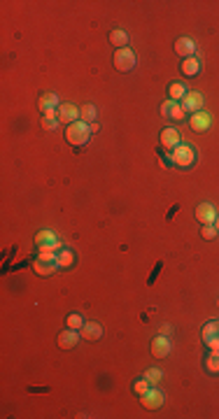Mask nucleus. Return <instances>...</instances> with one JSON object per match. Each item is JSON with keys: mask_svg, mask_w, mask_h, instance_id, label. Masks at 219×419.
<instances>
[{"mask_svg": "<svg viewBox=\"0 0 219 419\" xmlns=\"http://www.w3.org/2000/svg\"><path fill=\"white\" fill-rule=\"evenodd\" d=\"M91 124H87V122H75V124H70L68 126V131H66V140L70 142L72 147H82V145H87L89 140H91Z\"/></svg>", "mask_w": 219, "mask_h": 419, "instance_id": "1", "label": "nucleus"}, {"mask_svg": "<svg viewBox=\"0 0 219 419\" xmlns=\"http://www.w3.org/2000/svg\"><path fill=\"white\" fill-rule=\"evenodd\" d=\"M168 163L175 168H191L196 163V152H194V147H189V145H177L173 149V152L168 154Z\"/></svg>", "mask_w": 219, "mask_h": 419, "instance_id": "2", "label": "nucleus"}, {"mask_svg": "<svg viewBox=\"0 0 219 419\" xmlns=\"http://www.w3.org/2000/svg\"><path fill=\"white\" fill-rule=\"evenodd\" d=\"M33 270H35L37 275H42V277H49V275H54L58 270L56 266V254H37V258L33 261Z\"/></svg>", "mask_w": 219, "mask_h": 419, "instance_id": "3", "label": "nucleus"}, {"mask_svg": "<svg viewBox=\"0 0 219 419\" xmlns=\"http://www.w3.org/2000/svg\"><path fill=\"white\" fill-rule=\"evenodd\" d=\"M114 68L119 72H131L135 68V54H133L131 47H124V49H117L114 51Z\"/></svg>", "mask_w": 219, "mask_h": 419, "instance_id": "4", "label": "nucleus"}, {"mask_svg": "<svg viewBox=\"0 0 219 419\" xmlns=\"http://www.w3.org/2000/svg\"><path fill=\"white\" fill-rule=\"evenodd\" d=\"M56 114H58V119H61V124H68V126L79 122V107H75L72 103H61Z\"/></svg>", "mask_w": 219, "mask_h": 419, "instance_id": "5", "label": "nucleus"}, {"mask_svg": "<svg viewBox=\"0 0 219 419\" xmlns=\"http://www.w3.org/2000/svg\"><path fill=\"white\" fill-rule=\"evenodd\" d=\"M140 403H143L147 410H156L166 403V396H163V391H158V389H149L147 394L140 396Z\"/></svg>", "mask_w": 219, "mask_h": 419, "instance_id": "6", "label": "nucleus"}, {"mask_svg": "<svg viewBox=\"0 0 219 419\" xmlns=\"http://www.w3.org/2000/svg\"><path fill=\"white\" fill-rule=\"evenodd\" d=\"M161 114L163 116H168V119H173V122H182L184 119V107H182V103H175V101H166L161 105Z\"/></svg>", "mask_w": 219, "mask_h": 419, "instance_id": "7", "label": "nucleus"}, {"mask_svg": "<svg viewBox=\"0 0 219 419\" xmlns=\"http://www.w3.org/2000/svg\"><path fill=\"white\" fill-rule=\"evenodd\" d=\"M180 103H182L184 112H189V114H196V112L203 110V96H201V93H196V91H189Z\"/></svg>", "mask_w": 219, "mask_h": 419, "instance_id": "8", "label": "nucleus"}, {"mask_svg": "<svg viewBox=\"0 0 219 419\" xmlns=\"http://www.w3.org/2000/svg\"><path fill=\"white\" fill-rule=\"evenodd\" d=\"M210 124H212V119H210V114H208V112H203V110L189 116V126L194 128L196 133H203V131H208V128H210Z\"/></svg>", "mask_w": 219, "mask_h": 419, "instance_id": "9", "label": "nucleus"}, {"mask_svg": "<svg viewBox=\"0 0 219 419\" xmlns=\"http://www.w3.org/2000/svg\"><path fill=\"white\" fill-rule=\"evenodd\" d=\"M152 354L154 358H166L170 354V340L168 335H156L152 340Z\"/></svg>", "mask_w": 219, "mask_h": 419, "instance_id": "10", "label": "nucleus"}, {"mask_svg": "<svg viewBox=\"0 0 219 419\" xmlns=\"http://www.w3.org/2000/svg\"><path fill=\"white\" fill-rule=\"evenodd\" d=\"M177 145H182V135H180L175 128H163L161 131V147L163 149H170V152H173Z\"/></svg>", "mask_w": 219, "mask_h": 419, "instance_id": "11", "label": "nucleus"}, {"mask_svg": "<svg viewBox=\"0 0 219 419\" xmlns=\"http://www.w3.org/2000/svg\"><path fill=\"white\" fill-rule=\"evenodd\" d=\"M196 219L201 222V226H203V224H214V219H217V210H214V205H210V203H201V205L196 207Z\"/></svg>", "mask_w": 219, "mask_h": 419, "instance_id": "12", "label": "nucleus"}, {"mask_svg": "<svg viewBox=\"0 0 219 419\" xmlns=\"http://www.w3.org/2000/svg\"><path fill=\"white\" fill-rule=\"evenodd\" d=\"M82 340H89V343H96V340H101L103 335V326L98 322H87L84 326H82Z\"/></svg>", "mask_w": 219, "mask_h": 419, "instance_id": "13", "label": "nucleus"}, {"mask_svg": "<svg viewBox=\"0 0 219 419\" xmlns=\"http://www.w3.org/2000/svg\"><path fill=\"white\" fill-rule=\"evenodd\" d=\"M79 340H82V333L72 331V328H66L63 333H58V347L61 349H72Z\"/></svg>", "mask_w": 219, "mask_h": 419, "instance_id": "14", "label": "nucleus"}, {"mask_svg": "<svg viewBox=\"0 0 219 419\" xmlns=\"http://www.w3.org/2000/svg\"><path fill=\"white\" fill-rule=\"evenodd\" d=\"M175 51H177L182 58H189V56H194V51H196V42L191 40V37H180V40L175 42Z\"/></svg>", "mask_w": 219, "mask_h": 419, "instance_id": "15", "label": "nucleus"}, {"mask_svg": "<svg viewBox=\"0 0 219 419\" xmlns=\"http://www.w3.org/2000/svg\"><path fill=\"white\" fill-rule=\"evenodd\" d=\"M37 105H40L42 114H45V112H56L61 103H58V96H56V93H45V96L40 98V103H37Z\"/></svg>", "mask_w": 219, "mask_h": 419, "instance_id": "16", "label": "nucleus"}, {"mask_svg": "<svg viewBox=\"0 0 219 419\" xmlns=\"http://www.w3.org/2000/svg\"><path fill=\"white\" fill-rule=\"evenodd\" d=\"M56 266H58V270H68V268H72L75 266V254H72L70 249L63 247L61 252L56 254Z\"/></svg>", "mask_w": 219, "mask_h": 419, "instance_id": "17", "label": "nucleus"}, {"mask_svg": "<svg viewBox=\"0 0 219 419\" xmlns=\"http://www.w3.org/2000/svg\"><path fill=\"white\" fill-rule=\"evenodd\" d=\"M182 72L187 77H194L201 72V61L196 58V56H189V58H184L182 61Z\"/></svg>", "mask_w": 219, "mask_h": 419, "instance_id": "18", "label": "nucleus"}, {"mask_svg": "<svg viewBox=\"0 0 219 419\" xmlns=\"http://www.w3.org/2000/svg\"><path fill=\"white\" fill-rule=\"evenodd\" d=\"M110 42H112L117 49H124V47H128V33L122 31V28H114V31L110 33Z\"/></svg>", "mask_w": 219, "mask_h": 419, "instance_id": "19", "label": "nucleus"}, {"mask_svg": "<svg viewBox=\"0 0 219 419\" xmlns=\"http://www.w3.org/2000/svg\"><path fill=\"white\" fill-rule=\"evenodd\" d=\"M58 124H61V119H58L56 112H45L42 114V128L45 131H56Z\"/></svg>", "mask_w": 219, "mask_h": 419, "instance_id": "20", "label": "nucleus"}, {"mask_svg": "<svg viewBox=\"0 0 219 419\" xmlns=\"http://www.w3.org/2000/svg\"><path fill=\"white\" fill-rule=\"evenodd\" d=\"M214 335H219V319H212V322H208L203 326V331H201V340H210V338H214Z\"/></svg>", "mask_w": 219, "mask_h": 419, "instance_id": "21", "label": "nucleus"}, {"mask_svg": "<svg viewBox=\"0 0 219 419\" xmlns=\"http://www.w3.org/2000/svg\"><path fill=\"white\" fill-rule=\"evenodd\" d=\"M205 370L212 375H219V352L210 349V354L205 356Z\"/></svg>", "mask_w": 219, "mask_h": 419, "instance_id": "22", "label": "nucleus"}, {"mask_svg": "<svg viewBox=\"0 0 219 419\" xmlns=\"http://www.w3.org/2000/svg\"><path fill=\"white\" fill-rule=\"evenodd\" d=\"M168 93H170V101H175V103H180L184 96L189 93V89L182 84V82H175V84H170V89H168Z\"/></svg>", "mask_w": 219, "mask_h": 419, "instance_id": "23", "label": "nucleus"}, {"mask_svg": "<svg viewBox=\"0 0 219 419\" xmlns=\"http://www.w3.org/2000/svg\"><path fill=\"white\" fill-rule=\"evenodd\" d=\"M79 119H82V122H87V124H93V122H96V107H93L91 103L82 105L79 107Z\"/></svg>", "mask_w": 219, "mask_h": 419, "instance_id": "24", "label": "nucleus"}, {"mask_svg": "<svg viewBox=\"0 0 219 419\" xmlns=\"http://www.w3.org/2000/svg\"><path fill=\"white\" fill-rule=\"evenodd\" d=\"M63 249L61 240H56V243H47V245H37V254H58Z\"/></svg>", "mask_w": 219, "mask_h": 419, "instance_id": "25", "label": "nucleus"}, {"mask_svg": "<svg viewBox=\"0 0 219 419\" xmlns=\"http://www.w3.org/2000/svg\"><path fill=\"white\" fill-rule=\"evenodd\" d=\"M66 324H68V328H72V331H82V326H84V324H87V322L82 319V314L72 312V314H68Z\"/></svg>", "mask_w": 219, "mask_h": 419, "instance_id": "26", "label": "nucleus"}, {"mask_svg": "<svg viewBox=\"0 0 219 419\" xmlns=\"http://www.w3.org/2000/svg\"><path fill=\"white\" fill-rule=\"evenodd\" d=\"M58 237H56V233L54 231H40L35 235V245H47V243H56Z\"/></svg>", "mask_w": 219, "mask_h": 419, "instance_id": "27", "label": "nucleus"}, {"mask_svg": "<svg viewBox=\"0 0 219 419\" xmlns=\"http://www.w3.org/2000/svg\"><path fill=\"white\" fill-rule=\"evenodd\" d=\"M217 235H219V231L214 228V224H203V226H201V237H203V240H214Z\"/></svg>", "mask_w": 219, "mask_h": 419, "instance_id": "28", "label": "nucleus"}, {"mask_svg": "<svg viewBox=\"0 0 219 419\" xmlns=\"http://www.w3.org/2000/svg\"><path fill=\"white\" fill-rule=\"evenodd\" d=\"M145 380H147V382L154 387V384H158V382H161V380H163V373H161V370H158V368H149L147 373H145Z\"/></svg>", "mask_w": 219, "mask_h": 419, "instance_id": "29", "label": "nucleus"}, {"mask_svg": "<svg viewBox=\"0 0 219 419\" xmlns=\"http://www.w3.org/2000/svg\"><path fill=\"white\" fill-rule=\"evenodd\" d=\"M149 389H152V384H149V382H147V380H145V377H143V380H138V382L133 384V391H135V394H138V396L147 394Z\"/></svg>", "mask_w": 219, "mask_h": 419, "instance_id": "30", "label": "nucleus"}, {"mask_svg": "<svg viewBox=\"0 0 219 419\" xmlns=\"http://www.w3.org/2000/svg\"><path fill=\"white\" fill-rule=\"evenodd\" d=\"M205 345H208L210 349H214V352H219V335H214V338L205 340Z\"/></svg>", "mask_w": 219, "mask_h": 419, "instance_id": "31", "label": "nucleus"}, {"mask_svg": "<svg viewBox=\"0 0 219 419\" xmlns=\"http://www.w3.org/2000/svg\"><path fill=\"white\" fill-rule=\"evenodd\" d=\"M170 333H173V326H168V324H166V326L161 328V335H170Z\"/></svg>", "mask_w": 219, "mask_h": 419, "instance_id": "32", "label": "nucleus"}, {"mask_svg": "<svg viewBox=\"0 0 219 419\" xmlns=\"http://www.w3.org/2000/svg\"><path fill=\"white\" fill-rule=\"evenodd\" d=\"M98 131H101V126H98V124L93 122V124H91V133H98Z\"/></svg>", "mask_w": 219, "mask_h": 419, "instance_id": "33", "label": "nucleus"}, {"mask_svg": "<svg viewBox=\"0 0 219 419\" xmlns=\"http://www.w3.org/2000/svg\"><path fill=\"white\" fill-rule=\"evenodd\" d=\"M214 228L219 231V214H217V219H214Z\"/></svg>", "mask_w": 219, "mask_h": 419, "instance_id": "34", "label": "nucleus"}]
</instances>
